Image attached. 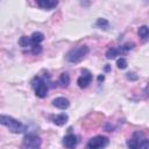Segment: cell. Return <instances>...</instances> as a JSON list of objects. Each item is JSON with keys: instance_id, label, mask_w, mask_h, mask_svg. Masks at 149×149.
Listing matches in <instances>:
<instances>
[{"instance_id": "1", "label": "cell", "mask_w": 149, "mask_h": 149, "mask_svg": "<svg viewBox=\"0 0 149 149\" xmlns=\"http://www.w3.org/2000/svg\"><path fill=\"white\" fill-rule=\"evenodd\" d=\"M127 147L129 149H148L149 140L143 135L142 132H135L133 136L127 140Z\"/></svg>"}, {"instance_id": "2", "label": "cell", "mask_w": 149, "mask_h": 149, "mask_svg": "<svg viewBox=\"0 0 149 149\" xmlns=\"http://www.w3.org/2000/svg\"><path fill=\"white\" fill-rule=\"evenodd\" d=\"M90 49L87 45H78L76 48H72L68 54H66V61L70 63H79L81 62L88 54Z\"/></svg>"}, {"instance_id": "3", "label": "cell", "mask_w": 149, "mask_h": 149, "mask_svg": "<svg viewBox=\"0 0 149 149\" xmlns=\"http://www.w3.org/2000/svg\"><path fill=\"white\" fill-rule=\"evenodd\" d=\"M0 123L6 126L14 134H20L26 128L22 122H20L19 120H16V119H14L9 115H0Z\"/></svg>"}, {"instance_id": "4", "label": "cell", "mask_w": 149, "mask_h": 149, "mask_svg": "<svg viewBox=\"0 0 149 149\" xmlns=\"http://www.w3.org/2000/svg\"><path fill=\"white\" fill-rule=\"evenodd\" d=\"M42 140L41 137L35 133L26 134L22 141V148L23 149H41Z\"/></svg>"}, {"instance_id": "5", "label": "cell", "mask_w": 149, "mask_h": 149, "mask_svg": "<svg viewBox=\"0 0 149 149\" xmlns=\"http://www.w3.org/2000/svg\"><path fill=\"white\" fill-rule=\"evenodd\" d=\"M33 87L35 90V94L38 98H45L48 94V81L44 77H35L33 80Z\"/></svg>"}, {"instance_id": "6", "label": "cell", "mask_w": 149, "mask_h": 149, "mask_svg": "<svg viewBox=\"0 0 149 149\" xmlns=\"http://www.w3.org/2000/svg\"><path fill=\"white\" fill-rule=\"evenodd\" d=\"M108 143H109V140L106 136L97 135L88 140L85 149H104L108 146Z\"/></svg>"}, {"instance_id": "7", "label": "cell", "mask_w": 149, "mask_h": 149, "mask_svg": "<svg viewBox=\"0 0 149 149\" xmlns=\"http://www.w3.org/2000/svg\"><path fill=\"white\" fill-rule=\"evenodd\" d=\"M92 79H93L92 73H91L88 70L84 69V70H81V74H80L79 78L77 79V84H78V86H79L80 88H86V87L92 83Z\"/></svg>"}, {"instance_id": "8", "label": "cell", "mask_w": 149, "mask_h": 149, "mask_svg": "<svg viewBox=\"0 0 149 149\" xmlns=\"http://www.w3.org/2000/svg\"><path fill=\"white\" fill-rule=\"evenodd\" d=\"M77 143H78V140H77V136L73 135V134H68L63 137V146L66 148V149H74L77 147Z\"/></svg>"}, {"instance_id": "9", "label": "cell", "mask_w": 149, "mask_h": 149, "mask_svg": "<svg viewBox=\"0 0 149 149\" xmlns=\"http://www.w3.org/2000/svg\"><path fill=\"white\" fill-rule=\"evenodd\" d=\"M49 119L51 120V122L56 126H64L68 120H69V116L65 114V113H62V114H57V115H50Z\"/></svg>"}, {"instance_id": "10", "label": "cell", "mask_w": 149, "mask_h": 149, "mask_svg": "<svg viewBox=\"0 0 149 149\" xmlns=\"http://www.w3.org/2000/svg\"><path fill=\"white\" fill-rule=\"evenodd\" d=\"M52 106H55L58 109H66L70 106V101L64 97H58L52 100Z\"/></svg>"}, {"instance_id": "11", "label": "cell", "mask_w": 149, "mask_h": 149, "mask_svg": "<svg viewBox=\"0 0 149 149\" xmlns=\"http://www.w3.org/2000/svg\"><path fill=\"white\" fill-rule=\"evenodd\" d=\"M37 6L41 7L42 9H47V10H50L55 7H57L58 5V1H55V0H37Z\"/></svg>"}, {"instance_id": "12", "label": "cell", "mask_w": 149, "mask_h": 149, "mask_svg": "<svg viewBox=\"0 0 149 149\" xmlns=\"http://www.w3.org/2000/svg\"><path fill=\"white\" fill-rule=\"evenodd\" d=\"M30 38V45H34V44H41V42L44 40V35L40 31H35L31 34V36L29 37Z\"/></svg>"}, {"instance_id": "13", "label": "cell", "mask_w": 149, "mask_h": 149, "mask_svg": "<svg viewBox=\"0 0 149 149\" xmlns=\"http://www.w3.org/2000/svg\"><path fill=\"white\" fill-rule=\"evenodd\" d=\"M58 84H59L61 87H68L69 84H70V76L66 72L61 73L59 79H58Z\"/></svg>"}, {"instance_id": "14", "label": "cell", "mask_w": 149, "mask_h": 149, "mask_svg": "<svg viewBox=\"0 0 149 149\" xmlns=\"http://www.w3.org/2000/svg\"><path fill=\"white\" fill-rule=\"evenodd\" d=\"M137 33H139V36L141 37V40L143 42H146L148 40V37H149V28L147 26H141L139 28V31Z\"/></svg>"}, {"instance_id": "15", "label": "cell", "mask_w": 149, "mask_h": 149, "mask_svg": "<svg viewBox=\"0 0 149 149\" xmlns=\"http://www.w3.org/2000/svg\"><path fill=\"white\" fill-rule=\"evenodd\" d=\"M119 55H120L119 48H109L106 51V58H108V59H113V58H115Z\"/></svg>"}, {"instance_id": "16", "label": "cell", "mask_w": 149, "mask_h": 149, "mask_svg": "<svg viewBox=\"0 0 149 149\" xmlns=\"http://www.w3.org/2000/svg\"><path fill=\"white\" fill-rule=\"evenodd\" d=\"M95 26L98 28H101V29H107L109 27V23L106 19H98L97 22H95Z\"/></svg>"}, {"instance_id": "17", "label": "cell", "mask_w": 149, "mask_h": 149, "mask_svg": "<svg viewBox=\"0 0 149 149\" xmlns=\"http://www.w3.org/2000/svg\"><path fill=\"white\" fill-rule=\"evenodd\" d=\"M19 44H20L22 48L30 47V38H29L28 36H22V37L19 40Z\"/></svg>"}, {"instance_id": "18", "label": "cell", "mask_w": 149, "mask_h": 149, "mask_svg": "<svg viewBox=\"0 0 149 149\" xmlns=\"http://www.w3.org/2000/svg\"><path fill=\"white\" fill-rule=\"evenodd\" d=\"M134 48V43H126L121 47H119V50H120V54H125V52H128L129 50H132Z\"/></svg>"}, {"instance_id": "19", "label": "cell", "mask_w": 149, "mask_h": 149, "mask_svg": "<svg viewBox=\"0 0 149 149\" xmlns=\"http://www.w3.org/2000/svg\"><path fill=\"white\" fill-rule=\"evenodd\" d=\"M127 65H128V63H127L126 58L120 57V58H118V59H116V66H118L119 69L123 70V69H126V68H127Z\"/></svg>"}, {"instance_id": "20", "label": "cell", "mask_w": 149, "mask_h": 149, "mask_svg": "<svg viewBox=\"0 0 149 149\" xmlns=\"http://www.w3.org/2000/svg\"><path fill=\"white\" fill-rule=\"evenodd\" d=\"M30 52L33 55H40L42 52V47L41 44H34V45H30Z\"/></svg>"}, {"instance_id": "21", "label": "cell", "mask_w": 149, "mask_h": 149, "mask_svg": "<svg viewBox=\"0 0 149 149\" xmlns=\"http://www.w3.org/2000/svg\"><path fill=\"white\" fill-rule=\"evenodd\" d=\"M134 74H135V73H130V72H129V73H127V78L130 79V80H136V79H137V76H134Z\"/></svg>"}, {"instance_id": "22", "label": "cell", "mask_w": 149, "mask_h": 149, "mask_svg": "<svg viewBox=\"0 0 149 149\" xmlns=\"http://www.w3.org/2000/svg\"><path fill=\"white\" fill-rule=\"evenodd\" d=\"M104 79H105V77H104V76H101V74H100V76H98V80H99V81H101V80H104Z\"/></svg>"}, {"instance_id": "23", "label": "cell", "mask_w": 149, "mask_h": 149, "mask_svg": "<svg viewBox=\"0 0 149 149\" xmlns=\"http://www.w3.org/2000/svg\"><path fill=\"white\" fill-rule=\"evenodd\" d=\"M105 71H109V66H108V65L105 66Z\"/></svg>"}]
</instances>
